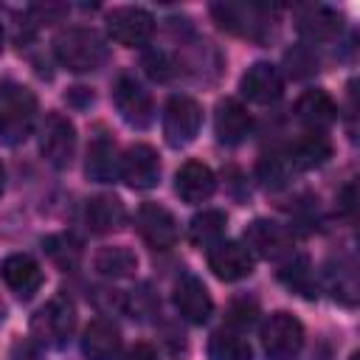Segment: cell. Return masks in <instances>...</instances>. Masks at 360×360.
Masks as SVG:
<instances>
[{
	"mask_svg": "<svg viewBox=\"0 0 360 360\" xmlns=\"http://www.w3.org/2000/svg\"><path fill=\"white\" fill-rule=\"evenodd\" d=\"M37 121V96L25 84L0 87V141L14 146L22 143Z\"/></svg>",
	"mask_w": 360,
	"mask_h": 360,
	"instance_id": "cell-1",
	"label": "cell"
},
{
	"mask_svg": "<svg viewBox=\"0 0 360 360\" xmlns=\"http://www.w3.org/2000/svg\"><path fill=\"white\" fill-rule=\"evenodd\" d=\"M233 326L239 329H248L253 321H256V301H248V298H236L231 304V318H228Z\"/></svg>",
	"mask_w": 360,
	"mask_h": 360,
	"instance_id": "cell-31",
	"label": "cell"
},
{
	"mask_svg": "<svg viewBox=\"0 0 360 360\" xmlns=\"http://www.w3.org/2000/svg\"><path fill=\"white\" fill-rule=\"evenodd\" d=\"M127 360H158V352H155L149 343H135V346L127 352Z\"/></svg>",
	"mask_w": 360,
	"mask_h": 360,
	"instance_id": "cell-33",
	"label": "cell"
},
{
	"mask_svg": "<svg viewBox=\"0 0 360 360\" xmlns=\"http://www.w3.org/2000/svg\"><path fill=\"white\" fill-rule=\"evenodd\" d=\"M174 307L188 323H205L211 318L214 301H211V292L205 290V284L197 276L183 273L174 281Z\"/></svg>",
	"mask_w": 360,
	"mask_h": 360,
	"instance_id": "cell-12",
	"label": "cell"
},
{
	"mask_svg": "<svg viewBox=\"0 0 360 360\" xmlns=\"http://www.w3.org/2000/svg\"><path fill=\"white\" fill-rule=\"evenodd\" d=\"M287 158H290L292 169H315L332 158V143L326 135L309 132L301 141H295V146L287 152Z\"/></svg>",
	"mask_w": 360,
	"mask_h": 360,
	"instance_id": "cell-24",
	"label": "cell"
},
{
	"mask_svg": "<svg viewBox=\"0 0 360 360\" xmlns=\"http://www.w3.org/2000/svg\"><path fill=\"white\" fill-rule=\"evenodd\" d=\"M250 112L239 104V101H233V98H225V101H219V107H217V115H214V132H217V138L222 141V143H239V141H245V135L250 132Z\"/></svg>",
	"mask_w": 360,
	"mask_h": 360,
	"instance_id": "cell-21",
	"label": "cell"
},
{
	"mask_svg": "<svg viewBox=\"0 0 360 360\" xmlns=\"http://www.w3.org/2000/svg\"><path fill=\"white\" fill-rule=\"evenodd\" d=\"M11 360H45V357H42V349L34 338H20L11 346Z\"/></svg>",
	"mask_w": 360,
	"mask_h": 360,
	"instance_id": "cell-32",
	"label": "cell"
},
{
	"mask_svg": "<svg viewBox=\"0 0 360 360\" xmlns=\"http://www.w3.org/2000/svg\"><path fill=\"white\" fill-rule=\"evenodd\" d=\"M53 53L68 70L84 73V70H96L107 59V45L96 28L76 25V28H65L53 39Z\"/></svg>",
	"mask_w": 360,
	"mask_h": 360,
	"instance_id": "cell-2",
	"label": "cell"
},
{
	"mask_svg": "<svg viewBox=\"0 0 360 360\" xmlns=\"http://www.w3.org/2000/svg\"><path fill=\"white\" fill-rule=\"evenodd\" d=\"M135 225L141 239L155 250H169L177 242V219L169 208L158 202H143L135 214Z\"/></svg>",
	"mask_w": 360,
	"mask_h": 360,
	"instance_id": "cell-9",
	"label": "cell"
},
{
	"mask_svg": "<svg viewBox=\"0 0 360 360\" xmlns=\"http://www.w3.org/2000/svg\"><path fill=\"white\" fill-rule=\"evenodd\" d=\"M202 127V107L188 96H172L163 107V135L169 146H186Z\"/></svg>",
	"mask_w": 360,
	"mask_h": 360,
	"instance_id": "cell-5",
	"label": "cell"
},
{
	"mask_svg": "<svg viewBox=\"0 0 360 360\" xmlns=\"http://www.w3.org/2000/svg\"><path fill=\"white\" fill-rule=\"evenodd\" d=\"M290 172H292V163L287 155H267L259 160V177L264 186H284L290 180Z\"/></svg>",
	"mask_w": 360,
	"mask_h": 360,
	"instance_id": "cell-29",
	"label": "cell"
},
{
	"mask_svg": "<svg viewBox=\"0 0 360 360\" xmlns=\"http://www.w3.org/2000/svg\"><path fill=\"white\" fill-rule=\"evenodd\" d=\"M118 177L132 188H152L160 180V158L149 143H132L121 155Z\"/></svg>",
	"mask_w": 360,
	"mask_h": 360,
	"instance_id": "cell-10",
	"label": "cell"
},
{
	"mask_svg": "<svg viewBox=\"0 0 360 360\" xmlns=\"http://www.w3.org/2000/svg\"><path fill=\"white\" fill-rule=\"evenodd\" d=\"M76 329V307L68 295L48 298L31 318V338L39 346H62Z\"/></svg>",
	"mask_w": 360,
	"mask_h": 360,
	"instance_id": "cell-3",
	"label": "cell"
},
{
	"mask_svg": "<svg viewBox=\"0 0 360 360\" xmlns=\"http://www.w3.org/2000/svg\"><path fill=\"white\" fill-rule=\"evenodd\" d=\"M208 360H253V352L242 335L219 329L208 340Z\"/></svg>",
	"mask_w": 360,
	"mask_h": 360,
	"instance_id": "cell-27",
	"label": "cell"
},
{
	"mask_svg": "<svg viewBox=\"0 0 360 360\" xmlns=\"http://www.w3.org/2000/svg\"><path fill=\"white\" fill-rule=\"evenodd\" d=\"M0 276L20 298H31L42 284V270L28 253H11L0 264Z\"/></svg>",
	"mask_w": 360,
	"mask_h": 360,
	"instance_id": "cell-18",
	"label": "cell"
},
{
	"mask_svg": "<svg viewBox=\"0 0 360 360\" xmlns=\"http://www.w3.org/2000/svg\"><path fill=\"white\" fill-rule=\"evenodd\" d=\"M174 188H177V194H180L183 202H191L194 205V202H205L214 194L217 180H214V172L205 163L188 160V163L180 166L177 180H174Z\"/></svg>",
	"mask_w": 360,
	"mask_h": 360,
	"instance_id": "cell-19",
	"label": "cell"
},
{
	"mask_svg": "<svg viewBox=\"0 0 360 360\" xmlns=\"http://www.w3.org/2000/svg\"><path fill=\"white\" fill-rule=\"evenodd\" d=\"M96 270L107 278H127L138 270V256L124 248V245H112V248H101L96 253Z\"/></svg>",
	"mask_w": 360,
	"mask_h": 360,
	"instance_id": "cell-26",
	"label": "cell"
},
{
	"mask_svg": "<svg viewBox=\"0 0 360 360\" xmlns=\"http://www.w3.org/2000/svg\"><path fill=\"white\" fill-rule=\"evenodd\" d=\"M239 90L245 98L256 101V104H270L284 93V79L278 73L276 65L270 62H256L248 68V73L239 82Z\"/></svg>",
	"mask_w": 360,
	"mask_h": 360,
	"instance_id": "cell-16",
	"label": "cell"
},
{
	"mask_svg": "<svg viewBox=\"0 0 360 360\" xmlns=\"http://www.w3.org/2000/svg\"><path fill=\"white\" fill-rule=\"evenodd\" d=\"M82 354H84V360H118V354H121L118 326L107 318L90 321L82 335Z\"/></svg>",
	"mask_w": 360,
	"mask_h": 360,
	"instance_id": "cell-17",
	"label": "cell"
},
{
	"mask_svg": "<svg viewBox=\"0 0 360 360\" xmlns=\"http://www.w3.org/2000/svg\"><path fill=\"white\" fill-rule=\"evenodd\" d=\"M3 186H6V169H3V163H0V194H3Z\"/></svg>",
	"mask_w": 360,
	"mask_h": 360,
	"instance_id": "cell-34",
	"label": "cell"
},
{
	"mask_svg": "<svg viewBox=\"0 0 360 360\" xmlns=\"http://www.w3.org/2000/svg\"><path fill=\"white\" fill-rule=\"evenodd\" d=\"M245 248L262 259H281L292 250V233L273 219H253L245 228Z\"/></svg>",
	"mask_w": 360,
	"mask_h": 360,
	"instance_id": "cell-11",
	"label": "cell"
},
{
	"mask_svg": "<svg viewBox=\"0 0 360 360\" xmlns=\"http://www.w3.org/2000/svg\"><path fill=\"white\" fill-rule=\"evenodd\" d=\"M298 118L312 129H326L338 118V104L326 90H307L295 104Z\"/></svg>",
	"mask_w": 360,
	"mask_h": 360,
	"instance_id": "cell-23",
	"label": "cell"
},
{
	"mask_svg": "<svg viewBox=\"0 0 360 360\" xmlns=\"http://www.w3.org/2000/svg\"><path fill=\"white\" fill-rule=\"evenodd\" d=\"M278 276H281V281H284L290 290H295V292H301V295H307V298L315 295V273H312L307 256H295L292 262H287V264L278 270Z\"/></svg>",
	"mask_w": 360,
	"mask_h": 360,
	"instance_id": "cell-28",
	"label": "cell"
},
{
	"mask_svg": "<svg viewBox=\"0 0 360 360\" xmlns=\"http://www.w3.org/2000/svg\"><path fill=\"white\" fill-rule=\"evenodd\" d=\"M39 152L53 169H65L76 152V129L62 112H48L39 129Z\"/></svg>",
	"mask_w": 360,
	"mask_h": 360,
	"instance_id": "cell-6",
	"label": "cell"
},
{
	"mask_svg": "<svg viewBox=\"0 0 360 360\" xmlns=\"http://www.w3.org/2000/svg\"><path fill=\"white\" fill-rule=\"evenodd\" d=\"M262 346L270 360H295L304 346V326L290 312H273L262 326Z\"/></svg>",
	"mask_w": 360,
	"mask_h": 360,
	"instance_id": "cell-4",
	"label": "cell"
},
{
	"mask_svg": "<svg viewBox=\"0 0 360 360\" xmlns=\"http://www.w3.org/2000/svg\"><path fill=\"white\" fill-rule=\"evenodd\" d=\"M84 219H87L90 231H96V233H110V231H118V228L124 225L127 208H124V202H121L115 194H96V197L87 202Z\"/></svg>",
	"mask_w": 360,
	"mask_h": 360,
	"instance_id": "cell-22",
	"label": "cell"
},
{
	"mask_svg": "<svg viewBox=\"0 0 360 360\" xmlns=\"http://www.w3.org/2000/svg\"><path fill=\"white\" fill-rule=\"evenodd\" d=\"M208 267L222 281H239L253 273V253L242 242H217L208 250Z\"/></svg>",
	"mask_w": 360,
	"mask_h": 360,
	"instance_id": "cell-13",
	"label": "cell"
},
{
	"mask_svg": "<svg viewBox=\"0 0 360 360\" xmlns=\"http://www.w3.org/2000/svg\"><path fill=\"white\" fill-rule=\"evenodd\" d=\"M112 101H115L121 118H124L129 127L143 129V127L152 124V115H155V110H152V96H149V90H146L135 76H127V73H124V76L115 79V84H112Z\"/></svg>",
	"mask_w": 360,
	"mask_h": 360,
	"instance_id": "cell-8",
	"label": "cell"
},
{
	"mask_svg": "<svg viewBox=\"0 0 360 360\" xmlns=\"http://www.w3.org/2000/svg\"><path fill=\"white\" fill-rule=\"evenodd\" d=\"M110 37L124 48H141L155 34V17L138 6H121L107 14Z\"/></svg>",
	"mask_w": 360,
	"mask_h": 360,
	"instance_id": "cell-7",
	"label": "cell"
},
{
	"mask_svg": "<svg viewBox=\"0 0 360 360\" xmlns=\"http://www.w3.org/2000/svg\"><path fill=\"white\" fill-rule=\"evenodd\" d=\"M211 14L217 17V22L239 37H250V39H262V31L267 28L262 8L259 6H248V3H217L211 6Z\"/></svg>",
	"mask_w": 360,
	"mask_h": 360,
	"instance_id": "cell-14",
	"label": "cell"
},
{
	"mask_svg": "<svg viewBox=\"0 0 360 360\" xmlns=\"http://www.w3.org/2000/svg\"><path fill=\"white\" fill-rule=\"evenodd\" d=\"M143 68H146V73H149L152 79H158V82H166V79L174 73V62H172L163 51H152V53H146Z\"/></svg>",
	"mask_w": 360,
	"mask_h": 360,
	"instance_id": "cell-30",
	"label": "cell"
},
{
	"mask_svg": "<svg viewBox=\"0 0 360 360\" xmlns=\"http://www.w3.org/2000/svg\"><path fill=\"white\" fill-rule=\"evenodd\" d=\"M225 211H217V208H208L202 214H197L188 225V239L191 245L197 248H214L217 242H222V233H225Z\"/></svg>",
	"mask_w": 360,
	"mask_h": 360,
	"instance_id": "cell-25",
	"label": "cell"
},
{
	"mask_svg": "<svg viewBox=\"0 0 360 360\" xmlns=\"http://www.w3.org/2000/svg\"><path fill=\"white\" fill-rule=\"evenodd\" d=\"M295 28L312 42H329L343 31V17L329 6H304L295 11Z\"/></svg>",
	"mask_w": 360,
	"mask_h": 360,
	"instance_id": "cell-15",
	"label": "cell"
},
{
	"mask_svg": "<svg viewBox=\"0 0 360 360\" xmlns=\"http://www.w3.org/2000/svg\"><path fill=\"white\" fill-rule=\"evenodd\" d=\"M84 172H87V177L96 180V183H110V180L118 177V172H121V155H118V146H115L112 138L98 135V138L90 143Z\"/></svg>",
	"mask_w": 360,
	"mask_h": 360,
	"instance_id": "cell-20",
	"label": "cell"
},
{
	"mask_svg": "<svg viewBox=\"0 0 360 360\" xmlns=\"http://www.w3.org/2000/svg\"><path fill=\"white\" fill-rule=\"evenodd\" d=\"M0 51H3V25H0Z\"/></svg>",
	"mask_w": 360,
	"mask_h": 360,
	"instance_id": "cell-35",
	"label": "cell"
}]
</instances>
